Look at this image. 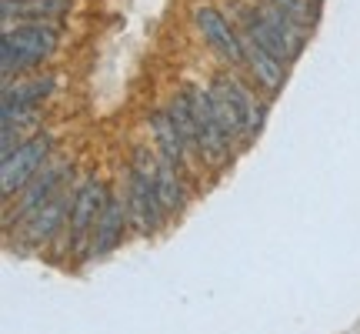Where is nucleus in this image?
Wrapping results in <instances>:
<instances>
[{
  "label": "nucleus",
  "mask_w": 360,
  "mask_h": 334,
  "mask_svg": "<svg viewBox=\"0 0 360 334\" xmlns=\"http://www.w3.org/2000/svg\"><path fill=\"white\" fill-rule=\"evenodd\" d=\"M283 13H290L300 27H314L317 24V17H321V0H274Z\"/></svg>",
  "instance_id": "16"
},
{
  "label": "nucleus",
  "mask_w": 360,
  "mask_h": 334,
  "mask_svg": "<svg viewBox=\"0 0 360 334\" xmlns=\"http://www.w3.org/2000/svg\"><path fill=\"white\" fill-rule=\"evenodd\" d=\"M74 7V0H0L4 27L13 24H57Z\"/></svg>",
  "instance_id": "13"
},
{
  "label": "nucleus",
  "mask_w": 360,
  "mask_h": 334,
  "mask_svg": "<svg viewBox=\"0 0 360 334\" xmlns=\"http://www.w3.org/2000/svg\"><path fill=\"white\" fill-rule=\"evenodd\" d=\"M60 44L57 24H17L4 27V47H0V70L4 84H11L17 74L37 70L44 61H51Z\"/></svg>",
  "instance_id": "2"
},
{
  "label": "nucleus",
  "mask_w": 360,
  "mask_h": 334,
  "mask_svg": "<svg viewBox=\"0 0 360 334\" xmlns=\"http://www.w3.org/2000/svg\"><path fill=\"white\" fill-rule=\"evenodd\" d=\"M124 201L130 211V228L143 237L160 231V224L167 218V211L160 204L157 194V151L150 154L147 147H137L124 167Z\"/></svg>",
  "instance_id": "1"
},
{
  "label": "nucleus",
  "mask_w": 360,
  "mask_h": 334,
  "mask_svg": "<svg viewBox=\"0 0 360 334\" xmlns=\"http://www.w3.org/2000/svg\"><path fill=\"white\" fill-rule=\"evenodd\" d=\"M57 87V80L47 78H30V80H17V84H4V114H20V111H37L40 104L47 101Z\"/></svg>",
  "instance_id": "14"
},
{
  "label": "nucleus",
  "mask_w": 360,
  "mask_h": 334,
  "mask_svg": "<svg viewBox=\"0 0 360 334\" xmlns=\"http://www.w3.org/2000/svg\"><path fill=\"white\" fill-rule=\"evenodd\" d=\"M191 17H193L197 34L204 37V44L217 54L224 64L233 67V70L244 67V34H240L237 20H231V17L220 11V7H214V4H197Z\"/></svg>",
  "instance_id": "7"
},
{
  "label": "nucleus",
  "mask_w": 360,
  "mask_h": 334,
  "mask_svg": "<svg viewBox=\"0 0 360 334\" xmlns=\"http://www.w3.org/2000/svg\"><path fill=\"white\" fill-rule=\"evenodd\" d=\"M210 94L217 101L220 117L227 120V128L233 130L237 144H254V137L264 128V104L257 101V94L250 84L231 74V70H220L210 78Z\"/></svg>",
  "instance_id": "3"
},
{
  "label": "nucleus",
  "mask_w": 360,
  "mask_h": 334,
  "mask_svg": "<svg viewBox=\"0 0 360 334\" xmlns=\"http://www.w3.org/2000/svg\"><path fill=\"white\" fill-rule=\"evenodd\" d=\"M70 204H74V191H70V184H67L64 191L57 194V197H51L40 211H34L24 224H17V234L24 237L27 245H34V247L47 245V241H53V237L60 234V228H67Z\"/></svg>",
  "instance_id": "9"
},
{
  "label": "nucleus",
  "mask_w": 360,
  "mask_h": 334,
  "mask_svg": "<svg viewBox=\"0 0 360 334\" xmlns=\"http://www.w3.org/2000/svg\"><path fill=\"white\" fill-rule=\"evenodd\" d=\"M70 178H74V164L64 161V157H53L51 164L44 167L37 178L17 194V201L11 204V211H4V224H7V228H13V221H17V224H24L34 211H40L51 197H57V194L64 191L67 184H70Z\"/></svg>",
  "instance_id": "8"
},
{
  "label": "nucleus",
  "mask_w": 360,
  "mask_h": 334,
  "mask_svg": "<svg viewBox=\"0 0 360 334\" xmlns=\"http://www.w3.org/2000/svg\"><path fill=\"white\" fill-rule=\"evenodd\" d=\"M187 97L193 104V117H197V137H200V164L204 167H220L231 164L233 157V130L227 128V120L220 117L217 111V101H214V94L210 87H187Z\"/></svg>",
  "instance_id": "4"
},
{
  "label": "nucleus",
  "mask_w": 360,
  "mask_h": 334,
  "mask_svg": "<svg viewBox=\"0 0 360 334\" xmlns=\"http://www.w3.org/2000/svg\"><path fill=\"white\" fill-rule=\"evenodd\" d=\"M184 174H180L174 164H167L164 157H157V194H160V204L167 211V218H177L180 211L187 207V184H184Z\"/></svg>",
  "instance_id": "15"
},
{
  "label": "nucleus",
  "mask_w": 360,
  "mask_h": 334,
  "mask_svg": "<svg viewBox=\"0 0 360 334\" xmlns=\"http://www.w3.org/2000/svg\"><path fill=\"white\" fill-rule=\"evenodd\" d=\"M130 224V211H127V201L124 194H107V204H103L101 218L94 224V234H90V247H87V257H107L114 251L120 241H124V231Z\"/></svg>",
  "instance_id": "10"
},
{
  "label": "nucleus",
  "mask_w": 360,
  "mask_h": 334,
  "mask_svg": "<svg viewBox=\"0 0 360 334\" xmlns=\"http://www.w3.org/2000/svg\"><path fill=\"white\" fill-rule=\"evenodd\" d=\"M53 147H57L53 134L40 130V134H34L30 141L20 144V147H13L11 154H4V161H0V191H4L7 201H11L13 194L24 191L27 184L51 164Z\"/></svg>",
  "instance_id": "6"
},
{
  "label": "nucleus",
  "mask_w": 360,
  "mask_h": 334,
  "mask_svg": "<svg viewBox=\"0 0 360 334\" xmlns=\"http://www.w3.org/2000/svg\"><path fill=\"white\" fill-rule=\"evenodd\" d=\"M147 128H150V137H154V151L157 157H164L167 164H174L184 174V178H191V171H193V154H191V147H187V141L180 137V130L177 124L170 120L167 114V107H160V111H154V114L147 117Z\"/></svg>",
  "instance_id": "11"
},
{
  "label": "nucleus",
  "mask_w": 360,
  "mask_h": 334,
  "mask_svg": "<svg viewBox=\"0 0 360 334\" xmlns=\"http://www.w3.org/2000/svg\"><path fill=\"white\" fill-rule=\"evenodd\" d=\"M107 184H103L97 174H87L74 187V204H70V214H67V228H64V251L67 254H87L90 247V234H94V224L101 218L103 204H107Z\"/></svg>",
  "instance_id": "5"
},
{
  "label": "nucleus",
  "mask_w": 360,
  "mask_h": 334,
  "mask_svg": "<svg viewBox=\"0 0 360 334\" xmlns=\"http://www.w3.org/2000/svg\"><path fill=\"white\" fill-rule=\"evenodd\" d=\"M244 34V30H240ZM244 70L250 74L254 80V87H260L264 94H277L283 87V80H287V64H283L277 54H270L267 47H260L257 40L244 34Z\"/></svg>",
  "instance_id": "12"
}]
</instances>
